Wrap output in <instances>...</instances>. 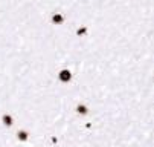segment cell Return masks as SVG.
Segmentation results:
<instances>
[{
	"instance_id": "cell-1",
	"label": "cell",
	"mask_w": 154,
	"mask_h": 147,
	"mask_svg": "<svg viewBox=\"0 0 154 147\" xmlns=\"http://www.w3.org/2000/svg\"><path fill=\"white\" fill-rule=\"evenodd\" d=\"M58 78H60V81H63V83H69V81L72 80V72L69 69H63V70H60V74H58Z\"/></svg>"
},
{
	"instance_id": "cell-2",
	"label": "cell",
	"mask_w": 154,
	"mask_h": 147,
	"mask_svg": "<svg viewBox=\"0 0 154 147\" xmlns=\"http://www.w3.org/2000/svg\"><path fill=\"white\" fill-rule=\"evenodd\" d=\"M64 21V17H63V14H54L52 15V23H55V25H60V23H63Z\"/></svg>"
},
{
	"instance_id": "cell-3",
	"label": "cell",
	"mask_w": 154,
	"mask_h": 147,
	"mask_svg": "<svg viewBox=\"0 0 154 147\" xmlns=\"http://www.w3.org/2000/svg\"><path fill=\"white\" fill-rule=\"evenodd\" d=\"M2 121H3L5 126H8V127L14 124V123H12V117H11V115H3V117H2Z\"/></svg>"
},
{
	"instance_id": "cell-4",
	"label": "cell",
	"mask_w": 154,
	"mask_h": 147,
	"mask_svg": "<svg viewBox=\"0 0 154 147\" xmlns=\"http://www.w3.org/2000/svg\"><path fill=\"white\" fill-rule=\"evenodd\" d=\"M28 132H25V130H20V132L17 133V138H18V141H26L28 139Z\"/></svg>"
},
{
	"instance_id": "cell-5",
	"label": "cell",
	"mask_w": 154,
	"mask_h": 147,
	"mask_svg": "<svg viewBox=\"0 0 154 147\" xmlns=\"http://www.w3.org/2000/svg\"><path fill=\"white\" fill-rule=\"evenodd\" d=\"M76 112H78V113H81V115H86V113H87L89 110H87V107H86V106L79 104V106L76 107Z\"/></svg>"
},
{
	"instance_id": "cell-6",
	"label": "cell",
	"mask_w": 154,
	"mask_h": 147,
	"mask_svg": "<svg viewBox=\"0 0 154 147\" xmlns=\"http://www.w3.org/2000/svg\"><path fill=\"white\" fill-rule=\"evenodd\" d=\"M86 32V28H82V29H78V34H84Z\"/></svg>"
}]
</instances>
